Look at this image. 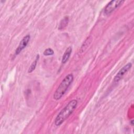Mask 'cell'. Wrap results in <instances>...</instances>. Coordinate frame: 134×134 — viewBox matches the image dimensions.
<instances>
[{
  "label": "cell",
  "mask_w": 134,
  "mask_h": 134,
  "mask_svg": "<svg viewBox=\"0 0 134 134\" xmlns=\"http://www.w3.org/2000/svg\"><path fill=\"white\" fill-rule=\"evenodd\" d=\"M132 66V64L131 63H128L127 64L124 65L117 73L116 76H115L114 79V81L115 82H119L120 79L123 77V76L125 75L126 73L129 71Z\"/></svg>",
  "instance_id": "4"
},
{
  "label": "cell",
  "mask_w": 134,
  "mask_h": 134,
  "mask_svg": "<svg viewBox=\"0 0 134 134\" xmlns=\"http://www.w3.org/2000/svg\"><path fill=\"white\" fill-rule=\"evenodd\" d=\"M30 39V36L29 35H27L25 36L22 40L20 41L18 47L16 49L15 54L18 55L28 44Z\"/></svg>",
  "instance_id": "5"
},
{
  "label": "cell",
  "mask_w": 134,
  "mask_h": 134,
  "mask_svg": "<svg viewBox=\"0 0 134 134\" xmlns=\"http://www.w3.org/2000/svg\"><path fill=\"white\" fill-rule=\"evenodd\" d=\"M73 79V75L71 73L68 74L63 79L53 94V98L55 100L60 99L64 95L68 88L72 83Z\"/></svg>",
  "instance_id": "2"
},
{
  "label": "cell",
  "mask_w": 134,
  "mask_h": 134,
  "mask_svg": "<svg viewBox=\"0 0 134 134\" xmlns=\"http://www.w3.org/2000/svg\"><path fill=\"white\" fill-rule=\"evenodd\" d=\"M39 55L38 54L36 55V59H35V61L32 63V64L30 66V67H29V69L28 70V73L32 72L35 69L36 66L37 64V62H38V61L39 60Z\"/></svg>",
  "instance_id": "8"
},
{
  "label": "cell",
  "mask_w": 134,
  "mask_h": 134,
  "mask_svg": "<svg viewBox=\"0 0 134 134\" xmlns=\"http://www.w3.org/2000/svg\"><path fill=\"white\" fill-rule=\"evenodd\" d=\"M69 22V17L68 16H65L61 21L59 25L58 29L60 30H61L63 28H64L66 25H68Z\"/></svg>",
  "instance_id": "7"
},
{
  "label": "cell",
  "mask_w": 134,
  "mask_h": 134,
  "mask_svg": "<svg viewBox=\"0 0 134 134\" xmlns=\"http://www.w3.org/2000/svg\"><path fill=\"white\" fill-rule=\"evenodd\" d=\"M124 1H118V0H112L110 1L105 6L104 8V13L106 15L111 13L114 10L117 8L120 5H121Z\"/></svg>",
  "instance_id": "3"
},
{
  "label": "cell",
  "mask_w": 134,
  "mask_h": 134,
  "mask_svg": "<svg viewBox=\"0 0 134 134\" xmlns=\"http://www.w3.org/2000/svg\"><path fill=\"white\" fill-rule=\"evenodd\" d=\"M72 50V48L71 47H69L65 51V52L62 56V63L63 64L65 63L68 61V60L71 54Z\"/></svg>",
  "instance_id": "6"
},
{
  "label": "cell",
  "mask_w": 134,
  "mask_h": 134,
  "mask_svg": "<svg viewBox=\"0 0 134 134\" xmlns=\"http://www.w3.org/2000/svg\"><path fill=\"white\" fill-rule=\"evenodd\" d=\"M77 105L76 99L70 100L68 104L59 112L56 117L54 124L55 126H60L74 111Z\"/></svg>",
  "instance_id": "1"
},
{
  "label": "cell",
  "mask_w": 134,
  "mask_h": 134,
  "mask_svg": "<svg viewBox=\"0 0 134 134\" xmlns=\"http://www.w3.org/2000/svg\"><path fill=\"white\" fill-rule=\"evenodd\" d=\"M43 54L44 55H52L54 54V51L51 48H47L43 51Z\"/></svg>",
  "instance_id": "9"
}]
</instances>
